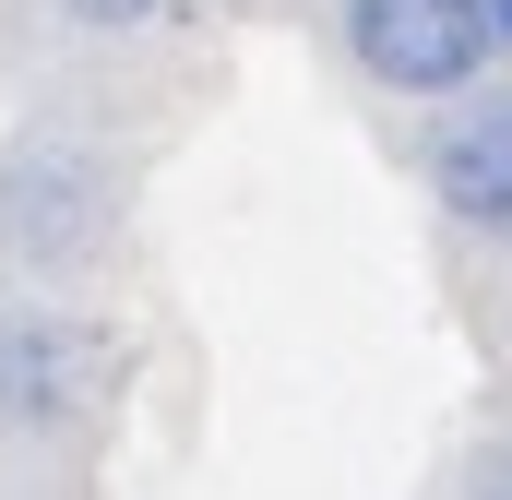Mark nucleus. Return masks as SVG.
Wrapping results in <instances>:
<instances>
[{
	"label": "nucleus",
	"instance_id": "1",
	"mask_svg": "<svg viewBox=\"0 0 512 500\" xmlns=\"http://www.w3.org/2000/svg\"><path fill=\"white\" fill-rule=\"evenodd\" d=\"M120 239V167L84 131H12L0 155V262L24 286H72Z\"/></svg>",
	"mask_w": 512,
	"mask_h": 500
},
{
	"label": "nucleus",
	"instance_id": "2",
	"mask_svg": "<svg viewBox=\"0 0 512 500\" xmlns=\"http://www.w3.org/2000/svg\"><path fill=\"white\" fill-rule=\"evenodd\" d=\"M346 60L382 84V96H477L501 36H489V0H346Z\"/></svg>",
	"mask_w": 512,
	"mask_h": 500
},
{
	"label": "nucleus",
	"instance_id": "3",
	"mask_svg": "<svg viewBox=\"0 0 512 500\" xmlns=\"http://www.w3.org/2000/svg\"><path fill=\"white\" fill-rule=\"evenodd\" d=\"M108 381V334L60 298H12L0 310V429H72Z\"/></svg>",
	"mask_w": 512,
	"mask_h": 500
},
{
	"label": "nucleus",
	"instance_id": "4",
	"mask_svg": "<svg viewBox=\"0 0 512 500\" xmlns=\"http://www.w3.org/2000/svg\"><path fill=\"white\" fill-rule=\"evenodd\" d=\"M429 191L465 239H501L512 250V84L501 96H465L453 120L429 131Z\"/></svg>",
	"mask_w": 512,
	"mask_h": 500
},
{
	"label": "nucleus",
	"instance_id": "5",
	"mask_svg": "<svg viewBox=\"0 0 512 500\" xmlns=\"http://www.w3.org/2000/svg\"><path fill=\"white\" fill-rule=\"evenodd\" d=\"M60 12H72L84 36H131V24H155L167 0H60Z\"/></svg>",
	"mask_w": 512,
	"mask_h": 500
},
{
	"label": "nucleus",
	"instance_id": "6",
	"mask_svg": "<svg viewBox=\"0 0 512 500\" xmlns=\"http://www.w3.org/2000/svg\"><path fill=\"white\" fill-rule=\"evenodd\" d=\"M465 500H512V453H489V465H477V489Z\"/></svg>",
	"mask_w": 512,
	"mask_h": 500
},
{
	"label": "nucleus",
	"instance_id": "7",
	"mask_svg": "<svg viewBox=\"0 0 512 500\" xmlns=\"http://www.w3.org/2000/svg\"><path fill=\"white\" fill-rule=\"evenodd\" d=\"M489 36H501V60H512V0H489Z\"/></svg>",
	"mask_w": 512,
	"mask_h": 500
}]
</instances>
